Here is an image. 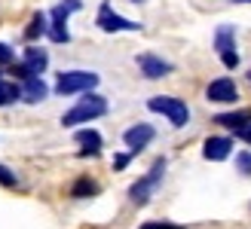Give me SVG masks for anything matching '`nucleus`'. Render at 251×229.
Here are the masks:
<instances>
[{"label": "nucleus", "mask_w": 251, "mask_h": 229, "mask_svg": "<svg viewBox=\"0 0 251 229\" xmlns=\"http://www.w3.org/2000/svg\"><path fill=\"white\" fill-rule=\"evenodd\" d=\"M104 110H107V101H104L101 95H83L80 104L71 107L65 116H61V125H65V129H74V125H80V122H86V119L101 116Z\"/></svg>", "instance_id": "f257e3e1"}, {"label": "nucleus", "mask_w": 251, "mask_h": 229, "mask_svg": "<svg viewBox=\"0 0 251 229\" xmlns=\"http://www.w3.org/2000/svg\"><path fill=\"white\" fill-rule=\"evenodd\" d=\"M162 171H166V162L156 159L153 168H150V174H144L141 181H135V183L129 186V199L135 202V205H147V199L156 193V186H159V181H162Z\"/></svg>", "instance_id": "f03ea898"}, {"label": "nucleus", "mask_w": 251, "mask_h": 229, "mask_svg": "<svg viewBox=\"0 0 251 229\" xmlns=\"http://www.w3.org/2000/svg\"><path fill=\"white\" fill-rule=\"evenodd\" d=\"M147 107L156 110V113H162V116L175 125V129H181V125L190 122V110H187V104H184V101H178V98H166V95H162V98H150Z\"/></svg>", "instance_id": "7ed1b4c3"}, {"label": "nucleus", "mask_w": 251, "mask_h": 229, "mask_svg": "<svg viewBox=\"0 0 251 229\" xmlns=\"http://www.w3.org/2000/svg\"><path fill=\"white\" fill-rule=\"evenodd\" d=\"M92 86H98V76L89 70H65L55 83L58 95H77V92H89Z\"/></svg>", "instance_id": "20e7f679"}, {"label": "nucleus", "mask_w": 251, "mask_h": 229, "mask_svg": "<svg viewBox=\"0 0 251 229\" xmlns=\"http://www.w3.org/2000/svg\"><path fill=\"white\" fill-rule=\"evenodd\" d=\"M80 9V0H65V3H58L52 9V22H49V37H52L55 43H68L71 34H68V16L71 12Z\"/></svg>", "instance_id": "39448f33"}, {"label": "nucleus", "mask_w": 251, "mask_h": 229, "mask_svg": "<svg viewBox=\"0 0 251 229\" xmlns=\"http://www.w3.org/2000/svg\"><path fill=\"white\" fill-rule=\"evenodd\" d=\"M98 28L101 31H141V22H129V19L117 16L110 9V3H101V9H98Z\"/></svg>", "instance_id": "423d86ee"}, {"label": "nucleus", "mask_w": 251, "mask_h": 229, "mask_svg": "<svg viewBox=\"0 0 251 229\" xmlns=\"http://www.w3.org/2000/svg\"><path fill=\"white\" fill-rule=\"evenodd\" d=\"M236 83L230 80V76H221V80H215V83H208V89H205V98L208 101H221V104H230V101H236Z\"/></svg>", "instance_id": "0eeeda50"}, {"label": "nucleus", "mask_w": 251, "mask_h": 229, "mask_svg": "<svg viewBox=\"0 0 251 229\" xmlns=\"http://www.w3.org/2000/svg\"><path fill=\"white\" fill-rule=\"evenodd\" d=\"M123 141L129 144V150H132V153L144 150L150 141H153V125H147V122H141V125H132V129L123 135Z\"/></svg>", "instance_id": "6e6552de"}, {"label": "nucleus", "mask_w": 251, "mask_h": 229, "mask_svg": "<svg viewBox=\"0 0 251 229\" xmlns=\"http://www.w3.org/2000/svg\"><path fill=\"white\" fill-rule=\"evenodd\" d=\"M49 65V55L43 52V49H37V46H28L25 49V61H22V68L28 70V80L31 76H40Z\"/></svg>", "instance_id": "1a4fd4ad"}, {"label": "nucleus", "mask_w": 251, "mask_h": 229, "mask_svg": "<svg viewBox=\"0 0 251 229\" xmlns=\"http://www.w3.org/2000/svg\"><path fill=\"white\" fill-rule=\"evenodd\" d=\"M138 68H141V73L147 76V80H159V76L172 73V65L162 61V58H156V55H138Z\"/></svg>", "instance_id": "9d476101"}, {"label": "nucleus", "mask_w": 251, "mask_h": 229, "mask_svg": "<svg viewBox=\"0 0 251 229\" xmlns=\"http://www.w3.org/2000/svg\"><path fill=\"white\" fill-rule=\"evenodd\" d=\"M230 150H233V141H230V137H208V141L202 144V156H205L208 162H221V159L230 156Z\"/></svg>", "instance_id": "9b49d317"}, {"label": "nucleus", "mask_w": 251, "mask_h": 229, "mask_svg": "<svg viewBox=\"0 0 251 229\" xmlns=\"http://www.w3.org/2000/svg\"><path fill=\"white\" fill-rule=\"evenodd\" d=\"M22 98L28 101V104H37V101L46 98V83L40 80V76H31V80L22 83Z\"/></svg>", "instance_id": "f8f14e48"}, {"label": "nucleus", "mask_w": 251, "mask_h": 229, "mask_svg": "<svg viewBox=\"0 0 251 229\" xmlns=\"http://www.w3.org/2000/svg\"><path fill=\"white\" fill-rule=\"evenodd\" d=\"M215 122H221L224 129L242 132L245 125H251V110H239V113H221V116H215Z\"/></svg>", "instance_id": "ddd939ff"}, {"label": "nucleus", "mask_w": 251, "mask_h": 229, "mask_svg": "<svg viewBox=\"0 0 251 229\" xmlns=\"http://www.w3.org/2000/svg\"><path fill=\"white\" fill-rule=\"evenodd\" d=\"M19 98H22V86L19 83H6L3 73H0V107L12 104V101H19Z\"/></svg>", "instance_id": "4468645a"}, {"label": "nucleus", "mask_w": 251, "mask_h": 229, "mask_svg": "<svg viewBox=\"0 0 251 229\" xmlns=\"http://www.w3.org/2000/svg\"><path fill=\"white\" fill-rule=\"evenodd\" d=\"M77 144H83V153H98L101 150V135L92 129H83L77 132Z\"/></svg>", "instance_id": "2eb2a0df"}, {"label": "nucleus", "mask_w": 251, "mask_h": 229, "mask_svg": "<svg viewBox=\"0 0 251 229\" xmlns=\"http://www.w3.org/2000/svg\"><path fill=\"white\" fill-rule=\"evenodd\" d=\"M215 46H218L221 55H224V52H236V49H233V28H230V24L218 28V34H215Z\"/></svg>", "instance_id": "dca6fc26"}, {"label": "nucleus", "mask_w": 251, "mask_h": 229, "mask_svg": "<svg viewBox=\"0 0 251 229\" xmlns=\"http://www.w3.org/2000/svg\"><path fill=\"white\" fill-rule=\"evenodd\" d=\"M46 31H49V22H46L43 12H37V16L31 19V24H28V31H25V37H28V40H37V37L46 34Z\"/></svg>", "instance_id": "f3484780"}, {"label": "nucleus", "mask_w": 251, "mask_h": 229, "mask_svg": "<svg viewBox=\"0 0 251 229\" xmlns=\"http://www.w3.org/2000/svg\"><path fill=\"white\" fill-rule=\"evenodd\" d=\"M95 193H98V183H95V181H89V177H80V181L74 183V196H77V199L95 196Z\"/></svg>", "instance_id": "a211bd4d"}, {"label": "nucleus", "mask_w": 251, "mask_h": 229, "mask_svg": "<svg viewBox=\"0 0 251 229\" xmlns=\"http://www.w3.org/2000/svg\"><path fill=\"white\" fill-rule=\"evenodd\" d=\"M236 165H239V171H242V174H251V156H248V153L236 156Z\"/></svg>", "instance_id": "6ab92c4d"}, {"label": "nucleus", "mask_w": 251, "mask_h": 229, "mask_svg": "<svg viewBox=\"0 0 251 229\" xmlns=\"http://www.w3.org/2000/svg\"><path fill=\"white\" fill-rule=\"evenodd\" d=\"M0 183H3V186H16V177H12L3 165H0Z\"/></svg>", "instance_id": "aec40b11"}, {"label": "nucleus", "mask_w": 251, "mask_h": 229, "mask_svg": "<svg viewBox=\"0 0 251 229\" xmlns=\"http://www.w3.org/2000/svg\"><path fill=\"white\" fill-rule=\"evenodd\" d=\"M9 61H12V49L6 43H0V65H9Z\"/></svg>", "instance_id": "412c9836"}, {"label": "nucleus", "mask_w": 251, "mask_h": 229, "mask_svg": "<svg viewBox=\"0 0 251 229\" xmlns=\"http://www.w3.org/2000/svg\"><path fill=\"white\" fill-rule=\"evenodd\" d=\"M221 61H224L227 68H236V65H239V55H236V52H224V55H221Z\"/></svg>", "instance_id": "4be33fe9"}, {"label": "nucleus", "mask_w": 251, "mask_h": 229, "mask_svg": "<svg viewBox=\"0 0 251 229\" xmlns=\"http://www.w3.org/2000/svg\"><path fill=\"white\" fill-rule=\"evenodd\" d=\"M141 229H184V226H178V223H144Z\"/></svg>", "instance_id": "5701e85b"}, {"label": "nucleus", "mask_w": 251, "mask_h": 229, "mask_svg": "<svg viewBox=\"0 0 251 229\" xmlns=\"http://www.w3.org/2000/svg\"><path fill=\"white\" fill-rule=\"evenodd\" d=\"M126 162H129V153H123V156H117V159H114L117 171H123V168H126Z\"/></svg>", "instance_id": "b1692460"}, {"label": "nucleus", "mask_w": 251, "mask_h": 229, "mask_svg": "<svg viewBox=\"0 0 251 229\" xmlns=\"http://www.w3.org/2000/svg\"><path fill=\"white\" fill-rule=\"evenodd\" d=\"M236 135H239L245 144H251V125H245V129H242V132H236Z\"/></svg>", "instance_id": "393cba45"}, {"label": "nucleus", "mask_w": 251, "mask_h": 229, "mask_svg": "<svg viewBox=\"0 0 251 229\" xmlns=\"http://www.w3.org/2000/svg\"><path fill=\"white\" fill-rule=\"evenodd\" d=\"M239 3H248V0H239Z\"/></svg>", "instance_id": "a878e982"}, {"label": "nucleus", "mask_w": 251, "mask_h": 229, "mask_svg": "<svg viewBox=\"0 0 251 229\" xmlns=\"http://www.w3.org/2000/svg\"><path fill=\"white\" fill-rule=\"evenodd\" d=\"M135 3H141V0H135Z\"/></svg>", "instance_id": "bb28decb"}]
</instances>
